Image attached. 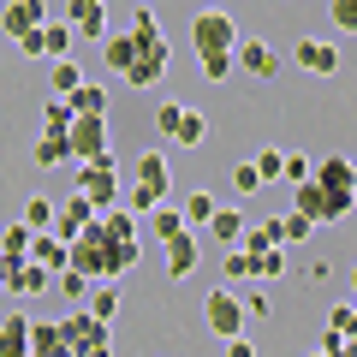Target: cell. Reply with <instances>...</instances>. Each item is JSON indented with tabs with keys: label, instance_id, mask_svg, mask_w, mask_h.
<instances>
[{
	"label": "cell",
	"instance_id": "6da1fadb",
	"mask_svg": "<svg viewBox=\"0 0 357 357\" xmlns=\"http://www.w3.org/2000/svg\"><path fill=\"white\" fill-rule=\"evenodd\" d=\"M143 262V244H137V215L126 208H107L96 215L72 244H66V268H77L84 280H119Z\"/></svg>",
	"mask_w": 357,
	"mask_h": 357
},
{
	"label": "cell",
	"instance_id": "7a4b0ae2",
	"mask_svg": "<svg viewBox=\"0 0 357 357\" xmlns=\"http://www.w3.org/2000/svg\"><path fill=\"white\" fill-rule=\"evenodd\" d=\"M102 60H107V72H119L126 84L155 89L167 77V30H161V18H155L149 6H137V13H131V30H107L102 36Z\"/></svg>",
	"mask_w": 357,
	"mask_h": 357
},
{
	"label": "cell",
	"instance_id": "3957f363",
	"mask_svg": "<svg viewBox=\"0 0 357 357\" xmlns=\"http://www.w3.org/2000/svg\"><path fill=\"white\" fill-rule=\"evenodd\" d=\"M351 185H357V161H345V155H328V161L310 167L304 185H292L298 191V215L310 220H345L351 215Z\"/></svg>",
	"mask_w": 357,
	"mask_h": 357
},
{
	"label": "cell",
	"instance_id": "277c9868",
	"mask_svg": "<svg viewBox=\"0 0 357 357\" xmlns=\"http://www.w3.org/2000/svg\"><path fill=\"white\" fill-rule=\"evenodd\" d=\"M60 340H66L72 357H114V333H107V321L89 316V310H72L60 321Z\"/></svg>",
	"mask_w": 357,
	"mask_h": 357
},
{
	"label": "cell",
	"instance_id": "5b68a950",
	"mask_svg": "<svg viewBox=\"0 0 357 357\" xmlns=\"http://www.w3.org/2000/svg\"><path fill=\"white\" fill-rule=\"evenodd\" d=\"M191 42H197V54H232L238 48V18L227 6H203L191 18Z\"/></svg>",
	"mask_w": 357,
	"mask_h": 357
},
{
	"label": "cell",
	"instance_id": "8992f818",
	"mask_svg": "<svg viewBox=\"0 0 357 357\" xmlns=\"http://www.w3.org/2000/svg\"><path fill=\"white\" fill-rule=\"evenodd\" d=\"M77 191L96 203V215L119 208V173H114V155H107V161H77Z\"/></svg>",
	"mask_w": 357,
	"mask_h": 357
},
{
	"label": "cell",
	"instance_id": "52a82bcc",
	"mask_svg": "<svg viewBox=\"0 0 357 357\" xmlns=\"http://www.w3.org/2000/svg\"><path fill=\"white\" fill-rule=\"evenodd\" d=\"M66 155H72V161H107V155H114L107 119H72V126H66Z\"/></svg>",
	"mask_w": 357,
	"mask_h": 357
},
{
	"label": "cell",
	"instance_id": "ba28073f",
	"mask_svg": "<svg viewBox=\"0 0 357 357\" xmlns=\"http://www.w3.org/2000/svg\"><path fill=\"white\" fill-rule=\"evenodd\" d=\"M203 328H208V333H220V340L244 333V298H232L227 286H215V292L203 298Z\"/></svg>",
	"mask_w": 357,
	"mask_h": 357
},
{
	"label": "cell",
	"instance_id": "9c48e42d",
	"mask_svg": "<svg viewBox=\"0 0 357 357\" xmlns=\"http://www.w3.org/2000/svg\"><path fill=\"white\" fill-rule=\"evenodd\" d=\"M232 66H238L244 77H256V84H268V77L280 72V54L268 48L262 36H250V42H238V48H232Z\"/></svg>",
	"mask_w": 357,
	"mask_h": 357
},
{
	"label": "cell",
	"instance_id": "30bf717a",
	"mask_svg": "<svg viewBox=\"0 0 357 357\" xmlns=\"http://www.w3.org/2000/svg\"><path fill=\"white\" fill-rule=\"evenodd\" d=\"M0 24H6V36H30V30L48 24V0H6V13H0Z\"/></svg>",
	"mask_w": 357,
	"mask_h": 357
},
{
	"label": "cell",
	"instance_id": "8fae6325",
	"mask_svg": "<svg viewBox=\"0 0 357 357\" xmlns=\"http://www.w3.org/2000/svg\"><path fill=\"white\" fill-rule=\"evenodd\" d=\"M292 60L304 66V72H316V77H333V72H340V48H333V42H321V36H298Z\"/></svg>",
	"mask_w": 357,
	"mask_h": 357
},
{
	"label": "cell",
	"instance_id": "7c38bea8",
	"mask_svg": "<svg viewBox=\"0 0 357 357\" xmlns=\"http://www.w3.org/2000/svg\"><path fill=\"white\" fill-rule=\"evenodd\" d=\"M89 220H96V203H89V197H84V191H72V197H66V203H60V208H54V232H60V238H66V244H72V238H77V232H84V227H89Z\"/></svg>",
	"mask_w": 357,
	"mask_h": 357
},
{
	"label": "cell",
	"instance_id": "4fadbf2b",
	"mask_svg": "<svg viewBox=\"0 0 357 357\" xmlns=\"http://www.w3.org/2000/svg\"><path fill=\"white\" fill-rule=\"evenodd\" d=\"M197 256H203V238H197V232H178V238H167V274H173V280L197 274Z\"/></svg>",
	"mask_w": 357,
	"mask_h": 357
},
{
	"label": "cell",
	"instance_id": "5bb4252c",
	"mask_svg": "<svg viewBox=\"0 0 357 357\" xmlns=\"http://www.w3.org/2000/svg\"><path fill=\"white\" fill-rule=\"evenodd\" d=\"M66 30L84 42H102L114 24H107V6H66Z\"/></svg>",
	"mask_w": 357,
	"mask_h": 357
},
{
	"label": "cell",
	"instance_id": "9a60e30c",
	"mask_svg": "<svg viewBox=\"0 0 357 357\" xmlns=\"http://www.w3.org/2000/svg\"><path fill=\"white\" fill-rule=\"evenodd\" d=\"M66 102H72V119H107V89L102 84H77Z\"/></svg>",
	"mask_w": 357,
	"mask_h": 357
},
{
	"label": "cell",
	"instance_id": "2e32d148",
	"mask_svg": "<svg viewBox=\"0 0 357 357\" xmlns=\"http://www.w3.org/2000/svg\"><path fill=\"white\" fill-rule=\"evenodd\" d=\"M0 357H30V316H6L0 321Z\"/></svg>",
	"mask_w": 357,
	"mask_h": 357
},
{
	"label": "cell",
	"instance_id": "e0dca14e",
	"mask_svg": "<svg viewBox=\"0 0 357 357\" xmlns=\"http://www.w3.org/2000/svg\"><path fill=\"white\" fill-rule=\"evenodd\" d=\"M30 357H72L60 340V321H36L30 316Z\"/></svg>",
	"mask_w": 357,
	"mask_h": 357
},
{
	"label": "cell",
	"instance_id": "ac0fdd59",
	"mask_svg": "<svg viewBox=\"0 0 357 357\" xmlns=\"http://www.w3.org/2000/svg\"><path fill=\"white\" fill-rule=\"evenodd\" d=\"M30 262L48 268V274H60L66 268V238L60 232H36V238H30Z\"/></svg>",
	"mask_w": 357,
	"mask_h": 357
},
{
	"label": "cell",
	"instance_id": "d6986e66",
	"mask_svg": "<svg viewBox=\"0 0 357 357\" xmlns=\"http://www.w3.org/2000/svg\"><path fill=\"white\" fill-rule=\"evenodd\" d=\"M137 185H149L155 197H167L173 173H167V155H161V149H143V155H137Z\"/></svg>",
	"mask_w": 357,
	"mask_h": 357
},
{
	"label": "cell",
	"instance_id": "ffe728a7",
	"mask_svg": "<svg viewBox=\"0 0 357 357\" xmlns=\"http://www.w3.org/2000/svg\"><path fill=\"white\" fill-rule=\"evenodd\" d=\"M36 42H42V60H72V30H66V18H60V24H54V18H48V24H42L36 30Z\"/></svg>",
	"mask_w": 357,
	"mask_h": 357
},
{
	"label": "cell",
	"instance_id": "44dd1931",
	"mask_svg": "<svg viewBox=\"0 0 357 357\" xmlns=\"http://www.w3.org/2000/svg\"><path fill=\"white\" fill-rule=\"evenodd\" d=\"M208 238L232 250V244L244 238V215H238V208H215V215H208Z\"/></svg>",
	"mask_w": 357,
	"mask_h": 357
},
{
	"label": "cell",
	"instance_id": "7402d4cb",
	"mask_svg": "<svg viewBox=\"0 0 357 357\" xmlns=\"http://www.w3.org/2000/svg\"><path fill=\"white\" fill-rule=\"evenodd\" d=\"M84 310H89L96 321H114V316H119V286H114V280H96V286H89V304H84Z\"/></svg>",
	"mask_w": 357,
	"mask_h": 357
},
{
	"label": "cell",
	"instance_id": "603a6c76",
	"mask_svg": "<svg viewBox=\"0 0 357 357\" xmlns=\"http://www.w3.org/2000/svg\"><path fill=\"white\" fill-rule=\"evenodd\" d=\"M30 161H36V167H60V161H72V155H66V131H42V137L30 143Z\"/></svg>",
	"mask_w": 357,
	"mask_h": 357
},
{
	"label": "cell",
	"instance_id": "cb8c5ba5",
	"mask_svg": "<svg viewBox=\"0 0 357 357\" xmlns=\"http://www.w3.org/2000/svg\"><path fill=\"white\" fill-rule=\"evenodd\" d=\"M310 232H316V220H310V215H298V208L274 220V238H280V244H304Z\"/></svg>",
	"mask_w": 357,
	"mask_h": 357
},
{
	"label": "cell",
	"instance_id": "d4e9b609",
	"mask_svg": "<svg viewBox=\"0 0 357 357\" xmlns=\"http://www.w3.org/2000/svg\"><path fill=\"white\" fill-rule=\"evenodd\" d=\"M250 274H256V280H280V274H286V244H274V250L250 256Z\"/></svg>",
	"mask_w": 357,
	"mask_h": 357
},
{
	"label": "cell",
	"instance_id": "484cf974",
	"mask_svg": "<svg viewBox=\"0 0 357 357\" xmlns=\"http://www.w3.org/2000/svg\"><path fill=\"white\" fill-rule=\"evenodd\" d=\"M208 137V119L203 114H191V107H185V119H178V131H173V143L178 149H197V143Z\"/></svg>",
	"mask_w": 357,
	"mask_h": 357
},
{
	"label": "cell",
	"instance_id": "4316f807",
	"mask_svg": "<svg viewBox=\"0 0 357 357\" xmlns=\"http://www.w3.org/2000/svg\"><path fill=\"white\" fill-rule=\"evenodd\" d=\"M215 197H208V191H191V197H185V208H178V215H185V227H208V215H215Z\"/></svg>",
	"mask_w": 357,
	"mask_h": 357
},
{
	"label": "cell",
	"instance_id": "83f0119b",
	"mask_svg": "<svg viewBox=\"0 0 357 357\" xmlns=\"http://www.w3.org/2000/svg\"><path fill=\"white\" fill-rule=\"evenodd\" d=\"M119 203H126V215H155L167 197H155L149 185H131V191H119Z\"/></svg>",
	"mask_w": 357,
	"mask_h": 357
},
{
	"label": "cell",
	"instance_id": "f1b7e54d",
	"mask_svg": "<svg viewBox=\"0 0 357 357\" xmlns=\"http://www.w3.org/2000/svg\"><path fill=\"white\" fill-rule=\"evenodd\" d=\"M18 220H24L30 232H54V203H48V197H30V203H24V215H18Z\"/></svg>",
	"mask_w": 357,
	"mask_h": 357
},
{
	"label": "cell",
	"instance_id": "f546056e",
	"mask_svg": "<svg viewBox=\"0 0 357 357\" xmlns=\"http://www.w3.org/2000/svg\"><path fill=\"white\" fill-rule=\"evenodd\" d=\"M30 238H36V232H30L24 220L6 227V232H0V256H18V262H24V256H30Z\"/></svg>",
	"mask_w": 357,
	"mask_h": 357
},
{
	"label": "cell",
	"instance_id": "4dcf8cb0",
	"mask_svg": "<svg viewBox=\"0 0 357 357\" xmlns=\"http://www.w3.org/2000/svg\"><path fill=\"white\" fill-rule=\"evenodd\" d=\"M274 220H262V227H244V238H238V250H250V256H262V250H274Z\"/></svg>",
	"mask_w": 357,
	"mask_h": 357
},
{
	"label": "cell",
	"instance_id": "1f68e13d",
	"mask_svg": "<svg viewBox=\"0 0 357 357\" xmlns=\"http://www.w3.org/2000/svg\"><path fill=\"white\" fill-rule=\"evenodd\" d=\"M197 66H203L208 84H227V77L238 72V66H232V54H197Z\"/></svg>",
	"mask_w": 357,
	"mask_h": 357
},
{
	"label": "cell",
	"instance_id": "d6a6232c",
	"mask_svg": "<svg viewBox=\"0 0 357 357\" xmlns=\"http://www.w3.org/2000/svg\"><path fill=\"white\" fill-rule=\"evenodd\" d=\"M77 84H84V66L77 60H54V96H72Z\"/></svg>",
	"mask_w": 357,
	"mask_h": 357
},
{
	"label": "cell",
	"instance_id": "836d02e7",
	"mask_svg": "<svg viewBox=\"0 0 357 357\" xmlns=\"http://www.w3.org/2000/svg\"><path fill=\"white\" fill-rule=\"evenodd\" d=\"M72 126V102L66 96H48V107H42V131H66Z\"/></svg>",
	"mask_w": 357,
	"mask_h": 357
},
{
	"label": "cell",
	"instance_id": "e575fe53",
	"mask_svg": "<svg viewBox=\"0 0 357 357\" xmlns=\"http://www.w3.org/2000/svg\"><path fill=\"white\" fill-rule=\"evenodd\" d=\"M178 232H191V227H185V215H178V208H167V203H161V208H155V238L167 244V238H178Z\"/></svg>",
	"mask_w": 357,
	"mask_h": 357
},
{
	"label": "cell",
	"instance_id": "d590c367",
	"mask_svg": "<svg viewBox=\"0 0 357 357\" xmlns=\"http://www.w3.org/2000/svg\"><path fill=\"white\" fill-rule=\"evenodd\" d=\"M328 328L340 333V340H357V304H333L328 310Z\"/></svg>",
	"mask_w": 357,
	"mask_h": 357
},
{
	"label": "cell",
	"instance_id": "8d00e7d4",
	"mask_svg": "<svg viewBox=\"0 0 357 357\" xmlns=\"http://www.w3.org/2000/svg\"><path fill=\"white\" fill-rule=\"evenodd\" d=\"M250 167H256V178H262V185H274V178L286 173V155H280V149H262Z\"/></svg>",
	"mask_w": 357,
	"mask_h": 357
},
{
	"label": "cell",
	"instance_id": "74e56055",
	"mask_svg": "<svg viewBox=\"0 0 357 357\" xmlns=\"http://www.w3.org/2000/svg\"><path fill=\"white\" fill-rule=\"evenodd\" d=\"M328 18H333V30L357 36V0H328Z\"/></svg>",
	"mask_w": 357,
	"mask_h": 357
},
{
	"label": "cell",
	"instance_id": "f35d334b",
	"mask_svg": "<svg viewBox=\"0 0 357 357\" xmlns=\"http://www.w3.org/2000/svg\"><path fill=\"white\" fill-rule=\"evenodd\" d=\"M220 274H227V280H256V274H250V250H238V244H232L227 262H220Z\"/></svg>",
	"mask_w": 357,
	"mask_h": 357
},
{
	"label": "cell",
	"instance_id": "ab89813d",
	"mask_svg": "<svg viewBox=\"0 0 357 357\" xmlns=\"http://www.w3.org/2000/svg\"><path fill=\"white\" fill-rule=\"evenodd\" d=\"M178 119H185V107H178V102H161V107H155V131H161L167 143H173V131H178Z\"/></svg>",
	"mask_w": 357,
	"mask_h": 357
},
{
	"label": "cell",
	"instance_id": "60d3db41",
	"mask_svg": "<svg viewBox=\"0 0 357 357\" xmlns=\"http://www.w3.org/2000/svg\"><path fill=\"white\" fill-rule=\"evenodd\" d=\"M232 191H244V197H250V191H262V178H256V167H250V161H238V167H232Z\"/></svg>",
	"mask_w": 357,
	"mask_h": 357
},
{
	"label": "cell",
	"instance_id": "b9f144b4",
	"mask_svg": "<svg viewBox=\"0 0 357 357\" xmlns=\"http://www.w3.org/2000/svg\"><path fill=\"white\" fill-rule=\"evenodd\" d=\"M310 167H316V161H310V155H286V185H304V178H310Z\"/></svg>",
	"mask_w": 357,
	"mask_h": 357
},
{
	"label": "cell",
	"instance_id": "7bdbcfd3",
	"mask_svg": "<svg viewBox=\"0 0 357 357\" xmlns=\"http://www.w3.org/2000/svg\"><path fill=\"white\" fill-rule=\"evenodd\" d=\"M60 292L66 298H89V280L77 274V268H60Z\"/></svg>",
	"mask_w": 357,
	"mask_h": 357
},
{
	"label": "cell",
	"instance_id": "ee69618b",
	"mask_svg": "<svg viewBox=\"0 0 357 357\" xmlns=\"http://www.w3.org/2000/svg\"><path fill=\"white\" fill-rule=\"evenodd\" d=\"M262 316H268V298L250 292V298H244V321H262Z\"/></svg>",
	"mask_w": 357,
	"mask_h": 357
},
{
	"label": "cell",
	"instance_id": "f6af8a7d",
	"mask_svg": "<svg viewBox=\"0 0 357 357\" xmlns=\"http://www.w3.org/2000/svg\"><path fill=\"white\" fill-rule=\"evenodd\" d=\"M227 357H256V345L244 340V333H232V340H227Z\"/></svg>",
	"mask_w": 357,
	"mask_h": 357
},
{
	"label": "cell",
	"instance_id": "bcb514c9",
	"mask_svg": "<svg viewBox=\"0 0 357 357\" xmlns=\"http://www.w3.org/2000/svg\"><path fill=\"white\" fill-rule=\"evenodd\" d=\"M333 357H357V340H340V351H333Z\"/></svg>",
	"mask_w": 357,
	"mask_h": 357
},
{
	"label": "cell",
	"instance_id": "7dc6e473",
	"mask_svg": "<svg viewBox=\"0 0 357 357\" xmlns=\"http://www.w3.org/2000/svg\"><path fill=\"white\" fill-rule=\"evenodd\" d=\"M72 6H107V0H72Z\"/></svg>",
	"mask_w": 357,
	"mask_h": 357
},
{
	"label": "cell",
	"instance_id": "c3c4849f",
	"mask_svg": "<svg viewBox=\"0 0 357 357\" xmlns=\"http://www.w3.org/2000/svg\"><path fill=\"white\" fill-rule=\"evenodd\" d=\"M351 292H357V268H351Z\"/></svg>",
	"mask_w": 357,
	"mask_h": 357
},
{
	"label": "cell",
	"instance_id": "681fc988",
	"mask_svg": "<svg viewBox=\"0 0 357 357\" xmlns=\"http://www.w3.org/2000/svg\"><path fill=\"white\" fill-rule=\"evenodd\" d=\"M351 208H357V185H351Z\"/></svg>",
	"mask_w": 357,
	"mask_h": 357
},
{
	"label": "cell",
	"instance_id": "f907efd6",
	"mask_svg": "<svg viewBox=\"0 0 357 357\" xmlns=\"http://www.w3.org/2000/svg\"><path fill=\"white\" fill-rule=\"evenodd\" d=\"M310 357H328V351H310Z\"/></svg>",
	"mask_w": 357,
	"mask_h": 357
}]
</instances>
